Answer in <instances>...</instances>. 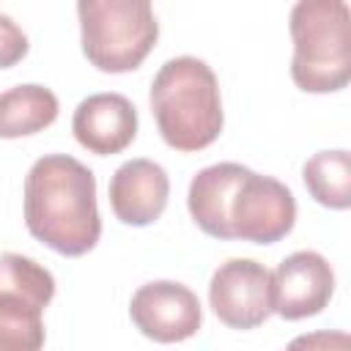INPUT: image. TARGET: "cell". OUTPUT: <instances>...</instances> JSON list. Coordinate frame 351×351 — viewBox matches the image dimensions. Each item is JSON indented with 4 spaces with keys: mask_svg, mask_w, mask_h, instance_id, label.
Wrapping results in <instances>:
<instances>
[{
    "mask_svg": "<svg viewBox=\"0 0 351 351\" xmlns=\"http://www.w3.org/2000/svg\"><path fill=\"white\" fill-rule=\"evenodd\" d=\"M44 313L0 302V351H41Z\"/></svg>",
    "mask_w": 351,
    "mask_h": 351,
    "instance_id": "cell-15",
    "label": "cell"
},
{
    "mask_svg": "<svg viewBox=\"0 0 351 351\" xmlns=\"http://www.w3.org/2000/svg\"><path fill=\"white\" fill-rule=\"evenodd\" d=\"M291 77L307 93H332L351 80V8L343 0H299L291 8Z\"/></svg>",
    "mask_w": 351,
    "mask_h": 351,
    "instance_id": "cell-3",
    "label": "cell"
},
{
    "mask_svg": "<svg viewBox=\"0 0 351 351\" xmlns=\"http://www.w3.org/2000/svg\"><path fill=\"white\" fill-rule=\"evenodd\" d=\"M335 293V271L315 250H299L271 271L274 313L285 321L318 315Z\"/></svg>",
    "mask_w": 351,
    "mask_h": 351,
    "instance_id": "cell-8",
    "label": "cell"
},
{
    "mask_svg": "<svg viewBox=\"0 0 351 351\" xmlns=\"http://www.w3.org/2000/svg\"><path fill=\"white\" fill-rule=\"evenodd\" d=\"M208 304L230 329H255L274 313L271 271L252 258H230L208 282Z\"/></svg>",
    "mask_w": 351,
    "mask_h": 351,
    "instance_id": "cell-6",
    "label": "cell"
},
{
    "mask_svg": "<svg viewBox=\"0 0 351 351\" xmlns=\"http://www.w3.org/2000/svg\"><path fill=\"white\" fill-rule=\"evenodd\" d=\"M82 52L99 69L123 74L137 69L159 38V22L148 0H80Z\"/></svg>",
    "mask_w": 351,
    "mask_h": 351,
    "instance_id": "cell-4",
    "label": "cell"
},
{
    "mask_svg": "<svg viewBox=\"0 0 351 351\" xmlns=\"http://www.w3.org/2000/svg\"><path fill=\"white\" fill-rule=\"evenodd\" d=\"M58 96L36 82L16 85L0 93V137L14 140V137H27L58 118Z\"/></svg>",
    "mask_w": 351,
    "mask_h": 351,
    "instance_id": "cell-12",
    "label": "cell"
},
{
    "mask_svg": "<svg viewBox=\"0 0 351 351\" xmlns=\"http://www.w3.org/2000/svg\"><path fill=\"white\" fill-rule=\"evenodd\" d=\"M151 112L170 148L192 154L211 145L225 123L211 66L192 55L165 60L151 82Z\"/></svg>",
    "mask_w": 351,
    "mask_h": 351,
    "instance_id": "cell-2",
    "label": "cell"
},
{
    "mask_svg": "<svg viewBox=\"0 0 351 351\" xmlns=\"http://www.w3.org/2000/svg\"><path fill=\"white\" fill-rule=\"evenodd\" d=\"M55 296V277L47 266L19 252L0 255V302L44 313Z\"/></svg>",
    "mask_w": 351,
    "mask_h": 351,
    "instance_id": "cell-13",
    "label": "cell"
},
{
    "mask_svg": "<svg viewBox=\"0 0 351 351\" xmlns=\"http://www.w3.org/2000/svg\"><path fill=\"white\" fill-rule=\"evenodd\" d=\"M27 36L25 30L0 11V69H11L16 66L25 55H27Z\"/></svg>",
    "mask_w": 351,
    "mask_h": 351,
    "instance_id": "cell-16",
    "label": "cell"
},
{
    "mask_svg": "<svg viewBox=\"0 0 351 351\" xmlns=\"http://www.w3.org/2000/svg\"><path fill=\"white\" fill-rule=\"evenodd\" d=\"M302 178L315 203L337 211L351 206V154L348 151L337 148V151L313 154L302 167Z\"/></svg>",
    "mask_w": 351,
    "mask_h": 351,
    "instance_id": "cell-14",
    "label": "cell"
},
{
    "mask_svg": "<svg viewBox=\"0 0 351 351\" xmlns=\"http://www.w3.org/2000/svg\"><path fill=\"white\" fill-rule=\"evenodd\" d=\"M285 351H351V337L348 332L340 329H321V332H307L296 335Z\"/></svg>",
    "mask_w": 351,
    "mask_h": 351,
    "instance_id": "cell-17",
    "label": "cell"
},
{
    "mask_svg": "<svg viewBox=\"0 0 351 351\" xmlns=\"http://www.w3.org/2000/svg\"><path fill=\"white\" fill-rule=\"evenodd\" d=\"M228 219H230L233 239L274 244L285 239L296 222L293 192L271 176L247 170L233 195Z\"/></svg>",
    "mask_w": 351,
    "mask_h": 351,
    "instance_id": "cell-5",
    "label": "cell"
},
{
    "mask_svg": "<svg viewBox=\"0 0 351 351\" xmlns=\"http://www.w3.org/2000/svg\"><path fill=\"white\" fill-rule=\"evenodd\" d=\"M25 225L60 255L90 252L101 236L93 170L69 154L36 159L25 176Z\"/></svg>",
    "mask_w": 351,
    "mask_h": 351,
    "instance_id": "cell-1",
    "label": "cell"
},
{
    "mask_svg": "<svg viewBox=\"0 0 351 351\" xmlns=\"http://www.w3.org/2000/svg\"><path fill=\"white\" fill-rule=\"evenodd\" d=\"M71 132L90 154H121L137 134V110L123 93H90L77 104Z\"/></svg>",
    "mask_w": 351,
    "mask_h": 351,
    "instance_id": "cell-9",
    "label": "cell"
},
{
    "mask_svg": "<svg viewBox=\"0 0 351 351\" xmlns=\"http://www.w3.org/2000/svg\"><path fill=\"white\" fill-rule=\"evenodd\" d=\"M170 197V178L154 159H129L110 178V206L123 225H151Z\"/></svg>",
    "mask_w": 351,
    "mask_h": 351,
    "instance_id": "cell-10",
    "label": "cell"
},
{
    "mask_svg": "<svg viewBox=\"0 0 351 351\" xmlns=\"http://www.w3.org/2000/svg\"><path fill=\"white\" fill-rule=\"evenodd\" d=\"M247 170L250 167H244L239 162H217V165L203 167L192 178L186 206H189L195 225L203 233H208L214 239H233L228 214H230L233 195Z\"/></svg>",
    "mask_w": 351,
    "mask_h": 351,
    "instance_id": "cell-11",
    "label": "cell"
},
{
    "mask_svg": "<svg viewBox=\"0 0 351 351\" xmlns=\"http://www.w3.org/2000/svg\"><path fill=\"white\" fill-rule=\"evenodd\" d=\"M129 315L134 326L156 343H181L203 324V307L192 288L173 280H154L132 293Z\"/></svg>",
    "mask_w": 351,
    "mask_h": 351,
    "instance_id": "cell-7",
    "label": "cell"
}]
</instances>
